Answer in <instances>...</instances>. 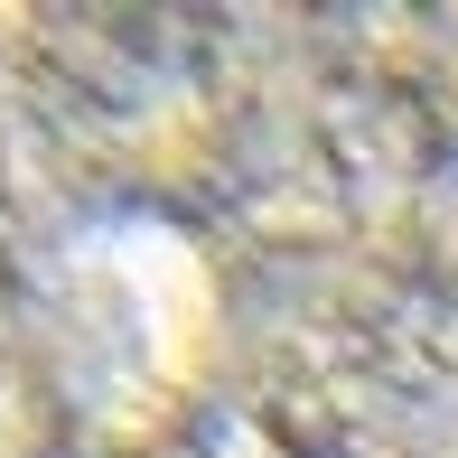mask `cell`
<instances>
[{"mask_svg": "<svg viewBox=\"0 0 458 458\" xmlns=\"http://www.w3.org/2000/svg\"><path fill=\"white\" fill-rule=\"evenodd\" d=\"M19 374H10V309H0V458H19Z\"/></svg>", "mask_w": 458, "mask_h": 458, "instance_id": "1", "label": "cell"}]
</instances>
